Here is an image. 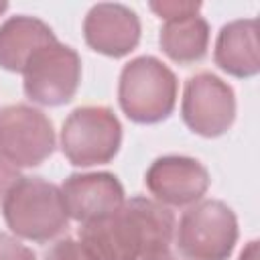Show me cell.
<instances>
[{"mask_svg": "<svg viewBox=\"0 0 260 260\" xmlns=\"http://www.w3.org/2000/svg\"><path fill=\"white\" fill-rule=\"evenodd\" d=\"M67 215L79 223L102 219L122 207L124 187L114 173H73L61 185Z\"/></svg>", "mask_w": 260, "mask_h": 260, "instance_id": "8fae6325", "label": "cell"}, {"mask_svg": "<svg viewBox=\"0 0 260 260\" xmlns=\"http://www.w3.org/2000/svg\"><path fill=\"white\" fill-rule=\"evenodd\" d=\"M209 183V171L203 162L179 154L156 158L144 175V185L154 201L171 207H189L201 201Z\"/></svg>", "mask_w": 260, "mask_h": 260, "instance_id": "9c48e42d", "label": "cell"}, {"mask_svg": "<svg viewBox=\"0 0 260 260\" xmlns=\"http://www.w3.org/2000/svg\"><path fill=\"white\" fill-rule=\"evenodd\" d=\"M173 211L148 197H132L102 219L81 223L77 236L89 260H140L171 248L175 236Z\"/></svg>", "mask_w": 260, "mask_h": 260, "instance_id": "6da1fadb", "label": "cell"}, {"mask_svg": "<svg viewBox=\"0 0 260 260\" xmlns=\"http://www.w3.org/2000/svg\"><path fill=\"white\" fill-rule=\"evenodd\" d=\"M55 150L51 120L35 106L0 108V154L18 167H39Z\"/></svg>", "mask_w": 260, "mask_h": 260, "instance_id": "ba28073f", "label": "cell"}, {"mask_svg": "<svg viewBox=\"0 0 260 260\" xmlns=\"http://www.w3.org/2000/svg\"><path fill=\"white\" fill-rule=\"evenodd\" d=\"M6 8H8V4H6V2H0V14H2Z\"/></svg>", "mask_w": 260, "mask_h": 260, "instance_id": "44dd1931", "label": "cell"}, {"mask_svg": "<svg viewBox=\"0 0 260 260\" xmlns=\"http://www.w3.org/2000/svg\"><path fill=\"white\" fill-rule=\"evenodd\" d=\"M158 43H160L162 53L171 61L179 65L197 63L207 55L209 24L199 14L165 20L160 35H158Z\"/></svg>", "mask_w": 260, "mask_h": 260, "instance_id": "5bb4252c", "label": "cell"}, {"mask_svg": "<svg viewBox=\"0 0 260 260\" xmlns=\"http://www.w3.org/2000/svg\"><path fill=\"white\" fill-rule=\"evenodd\" d=\"M122 146V124L106 106L75 108L61 128V150L75 167L110 162Z\"/></svg>", "mask_w": 260, "mask_h": 260, "instance_id": "5b68a950", "label": "cell"}, {"mask_svg": "<svg viewBox=\"0 0 260 260\" xmlns=\"http://www.w3.org/2000/svg\"><path fill=\"white\" fill-rule=\"evenodd\" d=\"M213 61L221 71L240 79L258 75L260 49L256 18H240L223 24L215 41Z\"/></svg>", "mask_w": 260, "mask_h": 260, "instance_id": "7c38bea8", "label": "cell"}, {"mask_svg": "<svg viewBox=\"0 0 260 260\" xmlns=\"http://www.w3.org/2000/svg\"><path fill=\"white\" fill-rule=\"evenodd\" d=\"M53 28L35 16H10L0 24V67L22 73L28 59L45 45L55 43Z\"/></svg>", "mask_w": 260, "mask_h": 260, "instance_id": "4fadbf2b", "label": "cell"}, {"mask_svg": "<svg viewBox=\"0 0 260 260\" xmlns=\"http://www.w3.org/2000/svg\"><path fill=\"white\" fill-rule=\"evenodd\" d=\"M83 39L100 55L126 57L140 43V18L132 8L118 2L93 4L83 20Z\"/></svg>", "mask_w": 260, "mask_h": 260, "instance_id": "30bf717a", "label": "cell"}, {"mask_svg": "<svg viewBox=\"0 0 260 260\" xmlns=\"http://www.w3.org/2000/svg\"><path fill=\"white\" fill-rule=\"evenodd\" d=\"M240 260H258V242L256 240L248 242V246L240 254Z\"/></svg>", "mask_w": 260, "mask_h": 260, "instance_id": "ffe728a7", "label": "cell"}, {"mask_svg": "<svg viewBox=\"0 0 260 260\" xmlns=\"http://www.w3.org/2000/svg\"><path fill=\"white\" fill-rule=\"evenodd\" d=\"M18 179H20L18 169H16L10 160H6V158L0 154V199H4L6 191H8Z\"/></svg>", "mask_w": 260, "mask_h": 260, "instance_id": "ac0fdd59", "label": "cell"}, {"mask_svg": "<svg viewBox=\"0 0 260 260\" xmlns=\"http://www.w3.org/2000/svg\"><path fill=\"white\" fill-rule=\"evenodd\" d=\"M148 6L158 18H165V20L197 14L201 10V2H150Z\"/></svg>", "mask_w": 260, "mask_h": 260, "instance_id": "2e32d148", "label": "cell"}, {"mask_svg": "<svg viewBox=\"0 0 260 260\" xmlns=\"http://www.w3.org/2000/svg\"><path fill=\"white\" fill-rule=\"evenodd\" d=\"M43 260H89V258L75 238L65 236V238H59L55 244L49 246Z\"/></svg>", "mask_w": 260, "mask_h": 260, "instance_id": "9a60e30c", "label": "cell"}, {"mask_svg": "<svg viewBox=\"0 0 260 260\" xmlns=\"http://www.w3.org/2000/svg\"><path fill=\"white\" fill-rule=\"evenodd\" d=\"M177 75L156 57L142 55L124 65L118 81V102L128 120L158 124L177 104Z\"/></svg>", "mask_w": 260, "mask_h": 260, "instance_id": "3957f363", "label": "cell"}, {"mask_svg": "<svg viewBox=\"0 0 260 260\" xmlns=\"http://www.w3.org/2000/svg\"><path fill=\"white\" fill-rule=\"evenodd\" d=\"M140 260H177V258H175V254H173L171 248H160V250H154V252L146 254Z\"/></svg>", "mask_w": 260, "mask_h": 260, "instance_id": "d6986e66", "label": "cell"}, {"mask_svg": "<svg viewBox=\"0 0 260 260\" xmlns=\"http://www.w3.org/2000/svg\"><path fill=\"white\" fill-rule=\"evenodd\" d=\"M2 215L16 238L37 244L57 238L69 223L61 189L43 177H20L2 199Z\"/></svg>", "mask_w": 260, "mask_h": 260, "instance_id": "7a4b0ae2", "label": "cell"}, {"mask_svg": "<svg viewBox=\"0 0 260 260\" xmlns=\"http://www.w3.org/2000/svg\"><path fill=\"white\" fill-rule=\"evenodd\" d=\"M24 93L41 106H63L73 100L81 79V59L75 49L59 41L41 47L26 63Z\"/></svg>", "mask_w": 260, "mask_h": 260, "instance_id": "8992f818", "label": "cell"}, {"mask_svg": "<svg viewBox=\"0 0 260 260\" xmlns=\"http://www.w3.org/2000/svg\"><path fill=\"white\" fill-rule=\"evenodd\" d=\"M175 242L187 260H228L238 242V219L219 199H201L181 215Z\"/></svg>", "mask_w": 260, "mask_h": 260, "instance_id": "277c9868", "label": "cell"}, {"mask_svg": "<svg viewBox=\"0 0 260 260\" xmlns=\"http://www.w3.org/2000/svg\"><path fill=\"white\" fill-rule=\"evenodd\" d=\"M185 126L205 138L225 134L236 120V93L211 71H199L185 81L181 100Z\"/></svg>", "mask_w": 260, "mask_h": 260, "instance_id": "52a82bcc", "label": "cell"}, {"mask_svg": "<svg viewBox=\"0 0 260 260\" xmlns=\"http://www.w3.org/2000/svg\"><path fill=\"white\" fill-rule=\"evenodd\" d=\"M0 260H37L35 252L18 238L0 232Z\"/></svg>", "mask_w": 260, "mask_h": 260, "instance_id": "e0dca14e", "label": "cell"}]
</instances>
